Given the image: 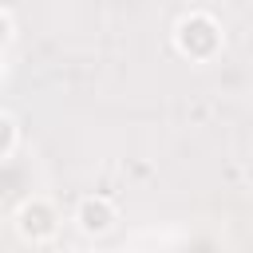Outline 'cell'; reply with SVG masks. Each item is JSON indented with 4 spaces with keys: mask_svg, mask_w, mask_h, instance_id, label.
Listing matches in <instances>:
<instances>
[{
    "mask_svg": "<svg viewBox=\"0 0 253 253\" xmlns=\"http://www.w3.org/2000/svg\"><path fill=\"white\" fill-rule=\"evenodd\" d=\"M79 225H83L87 233H103V229H111V206H107V202H83V210H79Z\"/></svg>",
    "mask_w": 253,
    "mask_h": 253,
    "instance_id": "6da1fadb",
    "label": "cell"
}]
</instances>
